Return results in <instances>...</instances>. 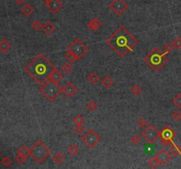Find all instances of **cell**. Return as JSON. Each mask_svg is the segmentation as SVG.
<instances>
[{
    "instance_id": "52a82bcc",
    "label": "cell",
    "mask_w": 181,
    "mask_h": 169,
    "mask_svg": "<svg viewBox=\"0 0 181 169\" xmlns=\"http://www.w3.org/2000/svg\"><path fill=\"white\" fill-rule=\"evenodd\" d=\"M101 137L94 130H88L87 132L84 133L81 137V141L84 145L90 149H94L101 142Z\"/></svg>"
},
{
    "instance_id": "2e32d148",
    "label": "cell",
    "mask_w": 181,
    "mask_h": 169,
    "mask_svg": "<svg viewBox=\"0 0 181 169\" xmlns=\"http://www.w3.org/2000/svg\"><path fill=\"white\" fill-rule=\"evenodd\" d=\"M63 79V74L57 68H55L52 72L50 73V77H49V80H51L53 82H55L57 84H59V82L62 80Z\"/></svg>"
},
{
    "instance_id": "1f68e13d",
    "label": "cell",
    "mask_w": 181,
    "mask_h": 169,
    "mask_svg": "<svg viewBox=\"0 0 181 169\" xmlns=\"http://www.w3.org/2000/svg\"><path fill=\"white\" fill-rule=\"evenodd\" d=\"M27 158L25 156H22V155H19V154H17L15 158H14V160L16 161V163L18 164V165H23V164L25 163L26 160H27Z\"/></svg>"
},
{
    "instance_id": "5b68a950",
    "label": "cell",
    "mask_w": 181,
    "mask_h": 169,
    "mask_svg": "<svg viewBox=\"0 0 181 169\" xmlns=\"http://www.w3.org/2000/svg\"><path fill=\"white\" fill-rule=\"evenodd\" d=\"M40 93L47 99L48 101L53 102L62 92L59 84L51 80H47L44 84H42L40 88Z\"/></svg>"
},
{
    "instance_id": "9c48e42d",
    "label": "cell",
    "mask_w": 181,
    "mask_h": 169,
    "mask_svg": "<svg viewBox=\"0 0 181 169\" xmlns=\"http://www.w3.org/2000/svg\"><path fill=\"white\" fill-rule=\"evenodd\" d=\"M177 137V134L170 126H165L160 131L161 143L165 146H169L173 142V139Z\"/></svg>"
},
{
    "instance_id": "836d02e7",
    "label": "cell",
    "mask_w": 181,
    "mask_h": 169,
    "mask_svg": "<svg viewBox=\"0 0 181 169\" xmlns=\"http://www.w3.org/2000/svg\"><path fill=\"white\" fill-rule=\"evenodd\" d=\"M172 102L174 104L175 107L181 109V93H179L177 96L175 97L174 99H173V101H172Z\"/></svg>"
},
{
    "instance_id": "ba28073f",
    "label": "cell",
    "mask_w": 181,
    "mask_h": 169,
    "mask_svg": "<svg viewBox=\"0 0 181 169\" xmlns=\"http://www.w3.org/2000/svg\"><path fill=\"white\" fill-rule=\"evenodd\" d=\"M141 137L149 144H153L160 138V131L152 124L148 125L141 132Z\"/></svg>"
},
{
    "instance_id": "f546056e",
    "label": "cell",
    "mask_w": 181,
    "mask_h": 169,
    "mask_svg": "<svg viewBox=\"0 0 181 169\" xmlns=\"http://www.w3.org/2000/svg\"><path fill=\"white\" fill-rule=\"evenodd\" d=\"M31 27L35 31H40L41 29H42V27H43V25H42V23H41V21H40V20L36 19V20H34V21L32 22Z\"/></svg>"
},
{
    "instance_id": "4dcf8cb0",
    "label": "cell",
    "mask_w": 181,
    "mask_h": 169,
    "mask_svg": "<svg viewBox=\"0 0 181 169\" xmlns=\"http://www.w3.org/2000/svg\"><path fill=\"white\" fill-rule=\"evenodd\" d=\"M86 107H87V110H89L91 112H94V111H95L96 109H98V105L96 104V102H95L94 101H91L87 102Z\"/></svg>"
},
{
    "instance_id": "ab89813d",
    "label": "cell",
    "mask_w": 181,
    "mask_h": 169,
    "mask_svg": "<svg viewBox=\"0 0 181 169\" xmlns=\"http://www.w3.org/2000/svg\"><path fill=\"white\" fill-rule=\"evenodd\" d=\"M138 125L141 129H145L146 127L148 126V121L144 118V117H141L139 120H138Z\"/></svg>"
},
{
    "instance_id": "484cf974",
    "label": "cell",
    "mask_w": 181,
    "mask_h": 169,
    "mask_svg": "<svg viewBox=\"0 0 181 169\" xmlns=\"http://www.w3.org/2000/svg\"><path fill=\"white\" fill-rule=\"evenodd\" d=\"M17 154L25 156V157L30 156V149H28L26 145H22L19 150L17 151Z\"/></svg>"
},
{
    "instance_id": "d590c367",
    "label": "cell",
    "mask_w": 181,
    "mask_h": 169,
    "mask_svg": "<svg viewBox=\"0 0 181 169\" xmlns=\"http://www.w3.org/2000/svg\"><path fill=\"white\" fill-rule=\"evenodd\" d=\"M131 142H132V144H133V145H139L141 144L142 139H141V137H139L138 135H134L133 137H132Z\"/></svg>"
},
{
    "instance_id": "277c9868",
    "label": "cell",
    "mask_w": 181,
    "mask_h": 169,
    "mask_svg": "<svg viewBox=\"0 0 181 169\" xmlns=\"http://www.w3.org/2000/svg\"><path fill=\"white\" fill-rule=\"evenodd\" d=\"M51 153V151L44 145L42 140H38L32 145L30 148V156L32 159L36 161L38 164H42L44 160L49 157Z\"/></svg>"
},
{
    "instance_id": "603a6c76",
    "label": "cell",
    "mask_w": 181,
    "mask_h": 169,
    "mask_svg": "<svg viewBox=\"0 0 181 169\" xmlns=\"http://www.w3.org/2000/svg\"><path fill=\"white\" fill-rule=\"evenodd\" d=\"M87 80L89 81V83H91L92 84H95L99 82L100 78L95 72H91L87 76Z\"/></svg>"
},
{
    "instance_id": "e575fe53",
    "label": "cell",
    "mask_w": 181,
    "mask_h": 169,
    "mask_svg": "<svg viewBox=\"0 0 181 169\" xmlns=\"http://www.w3.org/2000/svg\"><path fill=\"white\" fill-rule=\"evenodd\" d=\"M86 128L83 126V124H75L74 131L79 135H82L85 131Z\"/></svg>"
},
{
    "instance_id": "60d3db41",
    "label": "cell",
    "mask_w": 181,
    "mask_h": 169,
    "mask_svg": "<svg viewBox=\"0 0 181 169\" xmlns=\"http://www.w3.org/2000/svg\"><path fill=\"white\" fill-rule=\"evenodd\" d=\"M14 2H15V4H17V5H22V4H24V2H25L26 0H13Z\"/></svg>"
},
{
    "instance_id": "30bf717a",
    "label": "cell",
    "mask_w": 181,
    "mask_h": 169,
    "mask_svg": "<svg viewBox=\"0 0 181 169\" xmlns=\"http://www.w3.org/2000/svg\"><path fill=\"white\" fill-rule=\"evenodd\" d=\"M109 8L117 16H121L128 8V4L125 0H112L109 6Z\"/></svg>"
},
{
    "instance_id": "e0dca14e",
    "label": "cell",
    "mask_w": 181,
    "mask_h": 169,
    "mask_svg": "<svg viewBox=\"0 0 181 169\" xmlns=\"http://www.w3.org/2000/svg\"><path fill=\"white\" fill-rule=\"evenodd\" d=\"M12 48V44L7 40L6 38H3L0 41V52L3 54H6L7 52Z\"/></svg>"
},
{
    "instance_id": "f1b7e54d",
    "label": "cell",
    "mask_w": 181,
    "mask_h": 169,
    "mask_svg": "<svg viewBox=\"0 0 181 169\" xmlns=\"http://www.w3.org/2000/svg\"><path fill=\"white\" fill-rule=\"evenodd\" d=\"M159 165H160V163H159V160L156 158V156L151 158L149 160V166L151 168H156Z\"/></svg>"
},
{
    "instance_id": "ee69618b",
    "label": "cell",
    "mask_w": 181,
    "mask_h": 169,
    "mask_svg": "<svg viewBox=\"0 0 181 169\" xmlns=\"http://www.w3.org/2000/svg\"><path fill=\"white\" fill-rule=\"evenodd\" d=\"M180 87H181V83H180Z\"/></svg>"
},
{
    "instance_id": "7402d4cb",
    "label": "cell",
    "mask_w": 181,
    "mask_h": 169,
    "mask_svg": "<svg viewBox=\"0 0 181 169\" xmlns=\"http://www.w3.org/2000/svg\"><path fill=\"white\" fill-rule=\"evenodd\" d=\"M65 59L68 61L69 63H74L76 61H78V57L76 56V55L74 53H73L72 51H70V50H66V52H65Z\"/></svg>"
},
{
    "instance_id": "8fae6325",
    "label": "cell",
    "mask_w": 181,
    "mask_h": 169,
    "mask_svg": "<svg viewBox=\"0 0 181 169\" xmlns=\"http://www.w3.org/2000/svg\"><path fill=\"white\" fill-rule=\"evenodd\" d=\"M61 92L65 96H67L68 98H72L77 94L78 89L73 82H68L67 84H65V86H63L61 88Z\"/></svg>"
},
{
    "instance_id": "74e56055",
    "label": "cell",
    "mask_w": 181,
    "mask_h": 169,
    "mask_svg": "<svg viewBox=\"0 0 181 169\" xmlns=\"http://www.w3.org/2000/svg\"><path fill=\"white\" fill-rule=\"evenodd\" d=\"M171 118L174 120L175 122H179L181 121V112L180 111H173L172 114H171Z\"/></svg>"
},
{
    "instance_id": "3957f363",
    "label": "cell",
    "mask_w": 181,
    "mask_h": 169,
    "mask_svg": "<svg viewBox=\"0 0 181 169\" xmlns=\"http://www.w3.org/2000/svg\"><path fill=\"white\" fill-rule=\"evenodd\" d=\"M146 64L154 72H158L169 61L167 54L158 47L154 48L144 57Z\"/></svg>"
},
{
    "instance_id": "7bdbcfd3",
    "label": "cell",
    "mask_w": 181,
    "mask_h": 169,
    "mask_svg": "<svg viewBox=\"0 0 181 169\" xmlns=\"http://www.w3.org/2000/svg\"><path fill=\"white\" fill-rule=\"evenodd\" d=\"M1 157H2V154H1V152H0V159H1Z\"/></svg>"
},
{
    "instance_id": "83f0119b",
    "label": "cell",
    "mask_w": 181,
    "mask_h": 169,
    "mask_svg": "<svg viewBox=\"0 0 181 169\" xmlns=\"http://www.w3.org/2000/svg\"><path fill=\"white\" fill-rule=\"evenodd\" d=\"M73 66L71 64V63H65L62 65V71L65 74H70L73 72Z\"/></svg>"
},
{
    "instance_id": "4316f807",
    "label": "cell",
    "mask_w": 181,
    "mask_h": 169,
    "mask_svg": "<svg viewBox=\"0 0 181 169\" xmlns=\"http://www.w3.org/2000/svg\"><path fill=\"white\" fill-rule=\"evenodd\" d=\"M0 162H1V164H2L4 167H11V166H12V164H13V159L9 157V156H5V157L1 159V161H0Z\"/></svg>"
},
{
    "instance_id": "d4e9b609",
    "label": "cell",
    "mask_w": 181,
    "mask_h": 169,
    "mask_svg": "<svg viewBox=\"0 0 181 169\" xmlns=\"http://www.w3.org/2000/svg\"><path fill=\"white\" fill-rule=\"evenodd\" d=\"M130 92H131V93L133 95H134V96H139V95H141V93H142V88H141V85H139V84H133L131 87V89H130Z\"/></svg>"
},
{
    "instance_id": "f35d334b",
    "label": "cell",
    "mask_w": 181,
    "mask_h": 169,
    "mask_svg": "<svg viewBox=\"0 0 181 169\" xmlns=\"http://www.w3.org/2000/svg\"><path fill=\"white\" fill-rule=\"evenodd\" d=\"M73 121H74L75 124H83L85 122V119H84V117L82 115H78L75 116Z\"/></svg>"
},
{
    "instance_id": "cb8c5ba5",
    "label": "cell",
    "mask_w": 181,
    "mask_h": 169,
    "mask_svg": "<svg viewBox=\"0 0 181 169\" xmlns=\"http://www.w3.org/2000/svg\"><path fill=\"white\" fill-rule=\"evenodd\" d=\"M67 152H68V154H70L71 156H76L80 152V149L78 147V145L73 144V145H71L67 148Z\"/></svg>"
},
{
    "instance_id": "4fadbf2b",
    "label": "cell",
    "mask_w": 181,
    "mask_h": 169,
    "mask_svg": "<svg viewBox=\"0 0 181 169\" xmlns=\"http://www.w3.org/2000/svg\"><path fill=\"white\" fill-rule=\"evenodd\" d=\"M46 6L48 10L52 13L58 12L63 7V3L60 0H50L46 2Z\"/></svg>"
},
{
    "instance_id": "ffe728a7",
    "label": "cell",
    "mask_w": 181,
    "mask_h": 169,
    "mask_svg": "<svg viewBox=\"0 0 181 169\" xmlns=\"http://www.w3.org/2000/svg\"><path fill=\"white\" fill-rule=\"evenodd\" d=\"M170 152L172 156L178 157L181 155V148L178 145H176L174 142L171 143V145L170 147Z\"/></svg>"
},
{
    "instance_id": "9a60e30c",
    "label": "cell",
    "mask_w": 181,
    "mask_h": 169,
    "mask_svg": "<svg viewBox=\"0 0 181 169\" xmlns=\"http://www.w3.org/2000/svg\"><path fill=\"white\" fill-rule=\"evenodd\" d=\"M42 30H43V32H44L46 35H51L55 32V30H56V27H55V25L53 24L50 20H47L43 25Z\"/></svg>"
},
{
    "instance_id": "b9f144b4",
    "label": "cell",
    "mask_w": 181,
    "mask_h": 169,
    "mask_svg": "<svg viewBox=\"0 0 181 169\" xmlns=\"http://www.w3.org/2000/svg\"><path fill=\"white\" fill-rule=\"evenodd\" d=\"M44 2H48V1H50V0H44Z\"/></svg>"
},
{
    "instance_id": "7c38bea8",
    "label": "cell",
    "mask_w": 181,
    "mask_h": 169,
    "mask_svg": "<svg viewBox=\"0 0 181 169\" xmlns=\"http://www.w3.org/2000/svg\"><path fill=\"white\" fill-rule=\"evenodd\" d=\"M156 158L158 159L160 165L165 166V165H167L170 161V159H171V154H170V152H169L166 150L162 149V150H160V151L157 152Z\"/></svg>"
},
{
    "instance_id": "44dd1931",
    "label": "cell",
    "mask_w": 181,
    "mask_h": 169,
    "mask_svg": "<svg viewBox=\"0 0 181 169\" xmlns=\"http://www.w3.org/2000/svg\"><path fill=\"white\" fill-rule=\"evenodd\" d=\"M113 83H114V81H113L112 78L110 77V76H104L102 79V84L103 85V87L107 88V89L111 88L112 86Z\"/></svg>"
},
{
    "instance_id": "ac0fdd59",
    "label": "cell",
    "mask_w": 181,
    "mask_h": 169,
    "mask_svg": "<svg viewBox=\"0 0 181 169\" xmlns=\"http://www.w3.org/2000/svg\"><path fill=\"white\" fill-rule=\"evenodd\" d=\"M65 159V154L62 153L61 151H57V152H56V153L54 154V156L52 157L53 162L56 164V165H57V166H60L61 164L64 163Z\"/></svg>"
},
{
    "instance_id": "8d00e7d4",
    "label": "cell",
    "mask_w": 181,
    "mask_h": 169,
    "mask_svg": "<svg viewBox=\"0 0 181 169\" xmlns=\"http://www.w3.org/2000/svg\"><path fill=\"white\" fill-rule=\"evenodd\" d=\"M172 45H173V47L175 48H177V49H180L181 48V37L178 36L175 38L174 40L172 41Z\"/></svg>"
},
{
    "instance_id": "d6986e66",
    "label": "cell",
    "mask_w": 181,
    "mask_h": 169,
    "mask_svg": "<svg viewBox=\"0 0 181 169\" xmlns=\"http://www.w3.org/2000/svg\"><path fill=\"white\" fill-rule=\"evenodd\" d=\"M21 12L26 17H30L34 12V8L30 4H25L21 8Z\"/></svg>"
},
{
    "instance_id": "d6a6232c",
    "label": "cell",
    "mask_w": 181,
    "mask_h": 169,
    "mask_svg": "<svg viewBox=\"0 0 181 169\" xmlns=\"http://www.w3.org/2000/svg\"><path fill=\"white\" fill-rule=\"evenodd\" d=\"M173 45H172V43H170V42H167V43H165L164 45H163V47H162V49H163V51L166 53V54H169V53H170L172 50H173Z\"/></svg>"
},
{
    "instance_id": "6da1fadb",
    "label": "cell",
    "mask_w": 181,
    "mask_h": 169,
    "mask_svg": "<svg viewBox=\"0 0 181 169\" xmlns=\"http://www.w3.org/2000/svg\"><path fill=\"white\" fill-rule=\"evenodd\" d=\"M105 43L120 57H124L138 44V40L124 26H119L112 35L105 40Z\"/></svg>"
},
{
    "instance_id": "7a4b0ae2",
    "label": "cell",
    "mask_w": 181,
    "mask_h": 169,
    "mask_svg": "<svg viewBox=\"0 0 181 169\" xmlns=\"http://www.w3.org/2000/svg\"><path fill=\"white\" fill-rule=\"evenodd\" d=\"M56 67L44 54H38L25 66L26 73L38 84L42 85L49 80L50 73Z\"/></svg>"
},
{
    "instance_id": "8992f818",
    "label": "cell",
    "mask_w": 181,
    "mask_h": 169,
    "mask_svg": "<svg viewBox=\"0 0 181 169\" xmlns=\"http://www.w3.org/2000/svg\"><path fill=\"white\" fill-rule=\"evenodd\" d=\"M66 50H70L73 53H74L76 56L78 57V59L80 60L82 57H84V56L87 54L89 48L80 38H76L72 42V43H70Z\"/></svg>"
},
{
    "instance_id": "5bb4252c",
    "label": "cell",
    "mask_w": 181,
    "mask_h": 169,
    "mask_svg": "<svg viewBox=\"0 0 181 169\" xmlns=\"http://www.w3.org/2000/svg\"><path fill=\"white\" fill-rule=\"evenodd\" d=\"M87 28L91 31H95L100 29L103 26V23L101 21V19L98 17H95L94 19H92L91 20L88 21L87 23Z\"/></svg>"
}]
</instances>
